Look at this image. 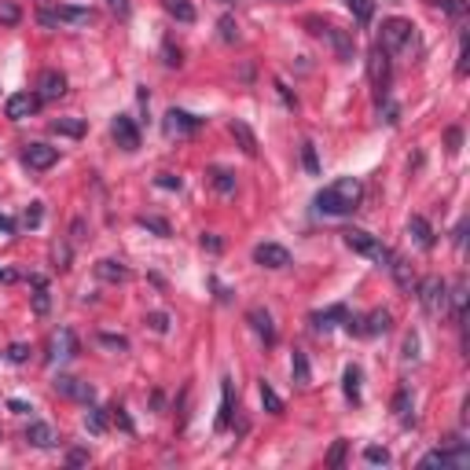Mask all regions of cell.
Returning a JSON list of instances; mask_svg holds the SVG:
<instances>
[{"mask_svg":"<svg viewBox=\"0 0 470 470\" xmlns=\"http://www.w3.org/2000/svg\"><path fill=\"white\" fill-rule=\"evenodd\" d=\"M360 199H364V184L357 177H342L316 195V210L327 217H349L352 210H360Z\"/></svg>","mask_w":470,"mask_h":470,"instance_id":"cell-1","label":"cell"},{"mask_svg":"<svg viewBox=\"0 0 470 470\" xmlns=\"http://www.w3.org/2000/svg\"><path fill=\"white\" fill-rule=\"evenodd\" d=\"M305 30L316 33V37H323V41L331 44V51H334L338 63H352V59H357V41H352V33L342 30V26H331V22H323V19H316V15H309V19H305Z\"/></svg>","mask_w":470,"mask_h":470,"instance_id":"cell-2","label":"cell"},{"mask_svg":"<svg viewBox=\"0 0 470 470\" xmlns=\"http://www.w3.org/2000/svg\"><path fill=\"white\" fill-rule=\"evenodd\" d=\"M415 294H419L426 316H445L448 312V283L441 276H426L423 283H415Z\"/></svg>","mask_w":470,"mask_h":470,"instance_id":"cell-3","label":"cell"},{"mask_svg":"<svg viewBox=\"0 0 470 470\" xmlns=\"http://www.w3.org/2000/svg\"><path fill=\"white\" fill-rule=\"evenodd\" d=\"M96 19L92 8H74V4H56V8H41L37 22L41 26H88Z\"/></svg>","mask_w":470,"mask_h":470,"instance_id":"cell-4","label":"cell"},{"mask_svg":"<svg viewBox=\"0 0 470 470\" xmlns=\"http://www.w3.org/2000/svg\"><path fill=\"white\" fill-rule=\"evenodd\" d=\"M423 470L430 467H455V470H467L470 467V448H467V441L460 437H452V448H434V452H426L423 460H419Z\"/></svg>","mask_w":470,"mask_h":470,"instance_id":"cell-5","label":"cell"},{"mask_svg":"<svg viewBox=\"0 0 470 470\" xmlns=\"http://www.w3.org/2000/svg\"><path fill=\"white\" fill-rule=\"evenodd\" d=\"M412 37H415V26L408 19H382V37H378V44H382L389 56H397V51H404L412 44Z\"/></svg>","mask_w":470,"mask_h":470,"instance_id":"cell-6","label":"cell"},{"mask_svg":"<svg viewBox=\"0 0 470 470\" xmlns=\"http://www.w3.org/2000/svg\"><path fill=\"white\" fill-rule=\"evenodd\" d=\"M346 246H349V250H357V254H364V257H371L375 265H389V257H394L371 232H364V228H349L346 232Z\"/></svg>","mask_w":470,"mask_h":470,"instance_id":"cell-7","label":"cell"},{"mask_svg":"<svg viewBox=\"0 0 470 470\" xmlns=\"http://www.w3.org/2000/svg\"><path fill=\"white\" fill-rule=\"evenodd\" d=\"M368 77H371V85L378 88V103H382L386 92H389V51L382 44H375L371 56H368Z\"/></svg>","mask_w":470,"mask_h":470,"instance_id":"cell-8","label":"cell"},{"mask_svg":"<svg viewBox=\"0 0 470 470\" xmlns=\"http://www.w3.org/2000/svg\"><path fill=\"white\" fill-rule=\"evenodd\" d=\"M162 129H165V136H195L202 129V118H195L188 111H180V107H169L165 118H162Z\"/></svg>","mask_w":470,"mask_h":470,"instance_id":"cell-9","label":"cell"},{"mask_svg":"<svg viewBox=\"0 0 470 470\" xmlns=\"http://www.w3.org/2000/svg\"><path fill=\"white\" fill-rule=\"evenodd\" d=\"M77 352H81V346H77V334L70 327H59L56 334H51V342H48V364H56V360H74Z\"/></svg>","mask_w":470,"mask_h":470,"instance_id":"cell-10","label":"cell"},{"mask_svg":"<svg viewBox=\"0 0 470 470\" xmlns=\"http://www.w3.org/2000/svg\"><path fill=\"white\" fill-rule=\"evenodd\" d=\"M41 96L37 92H15V96H8L4 103V114L11 118V122H26V118H33L37 111H41Z\"/></svg>","mask_w":470,"mask_h":470,"instance_id":"cell-11","label":"cell"},{"mask_svg":"<svg viewBox=\"0 0 470 470\" xmlns=\"http://www.w3.org/2000/svg\"><path fill=\"white\" fill-rule=\"evenodd\" d=\"M111 136H114V143H118L122 151H136V147H140V129H136V122H133L129 114H114Z\"/></svg>","mask_w":470,"mask_h":470,"instance_id":"cell-12","label":"cell"},{"mask_svg":"<svg viewBox=\"0 0 470 470\" xmlns=\"http://www.w3.org/2000/svg\"><path fill=\"white\" fill-rule=\"evenodd\" d=\"M22 162L30 169H37V173H44V169H51L59 162V151L48 147V143H26V147H22Z\"/></svg>","mask_w":470,"mask_h":470,"instance_id":"cell-13","label":"cell"},{"mask_svg":"<svg viewBox=\"0 0 470 470\" xmlns=\"http://www.w3.org/2000/svg\"><path fill=\"white\" fill-rule=\"evenodd\" d=\"M254 261L261 268H286L291 265V250L279 243H257L254 246Z\"/></svg>","mask_w":470,"mask_h":470,"instance_id":"cell-14","label":"cell"},{"mask_svg":"<svg viewBox=\"0 0 470 470\" xmlns=\"http://www.w3.org/2000/svg\"><path fill=\"white\" fill-rule=\"evenodd\" d=\"M37 96H41V99L67 96V77H63L59 70H44L41 77H37Z\"/></svg>","mask_w":470,"mask_h":470,"instance_id":"cell-15","label":"cell"},{"mask_svg":"<svg viewBox=\"0 0 470 470\" xmlns=\"http://www.w3.org/2000/svg\"><path fill=\"white\" fill-rule=\"evenodd\" d=\"M26 441H30L33 448H56V445H59V434H56V430H51L48 423L33 419L30 426H26Z\"/></svg>","mask_w":470,"mask_h":470,"instance_id":"cell-16","label":"cell"},{"mask_svg":"<svg viewBox=\"0 0 470 470\" xmlns=\"http://www.w3.org/2000/svg\"><path fill=\"white\" fill-rule=\"evenodd\" d=\"M246 320H250V327L265 338V346H276V323H272V316H268V309H250L246 312Z\"/></svg>","mask_w":470,"mask_h":470,"instance_id":"cell-17","label":"cell"},{"mask_svg":"<svg viewBox=\"0 0 470 470\" xmlns=\"http://www.w3.org/2000/svg\"><path fill=\"white\" fill-rule=\"evenodd\" d=\"M408 232H412V239L423 246V250H434V243H437V235H434V228H430V220L426 217H419V213H412L408 217Z\"/></svg>","mask_w":470,"mask_h":470,"instance_id":"cell-18","label":"cell"},{"mask_svg":"<svg viewBox=\"0 0 470 470\" xmlns=\"http://www.w3.org/2000/svg\"><path fill=\"white\" fill-rule=\"evenodd\" d=\"M386 268L394 272V279H397V286H400V291L412 298V294H415V276H412V265H408V261L394 254V257H389V265H386Z\"/></svg>","mask_w":470,"mask_h":470,"instance_id":"cell-19","label":"cell"},{"mask_svg":"<svg viewBox=\"0 0 470 470\" xmlns=\"http://www.w3.org/2000/svg\"><path fill=\"white\" fill-rule=\"evenodd\" d=\"M228 129H232L235 143L243 147V154H250V159H254V154H257V136H254V129L246 125L243 118H232V125H228Z\"/></svg>","mask_w":470,"mask_h":470,"instance_id":"cell-20","label":"cell"},{"mask_svg":"<svg viewBox=\"0 0 470 470\" xmlns=\"http://www.w3.org/2000/svg\"><path fill=\"white\" fill-rule=\"evenodd\" d=\"M346 305H331V309H323V312H312V316H309V323H312V327H316V331H323V334H327L331 327H334V323H342L346 320Z\"/></svg>","mask_w":470,"mask_h":470,"instance_id":"cell-21","label":"cell"},{"mask_svg":"<svg viewBox=\"0 0 470 470\" xmlns=\"http://www.w3.org/2000/svg\"><path fill=\"white\" fill-rule=\"evenodd\" d=\"M96 276L103 283H125L129 279V268L122 265V261H114V257H103V261H96Z\"/></svg>","mask_w":470,"mask_h":470,"instance_id":"cell-22","label":"cell"},{"mask_svg":"<svg viewBox=\"0 0 470 470\" xmlns=\"http://www.w3.org/2000/svg\"><path fill=\"white\" fill-rule=\"evenodd\" d=\"M232 378H220V415H217V434H225V430L232 426Z\"/></svg>","mask_w":470,"mask_h":470,"instance_id":"cell-23","label":"cell"},{"mask_svg":"<svg viewBox=\"0 0 470 470\" xmlns=\"http://www.w3.org/2000/svg\"><path fill=\"white\" fill-rule=\"evenodd\" d=\"M360 368L357 364H349V368L342 371V389H346V397H349V404H360L364 397H360Z\"/></svg>","mask_w":470,"mask_h":470,"instance_id":"cell-24","label":"cell"},{"mask_svg":"<svg viewBox=\"0 0 470 470\" xmlns=\"http://www.w3.org/2000/svg\"><path fill=\"white\" fill-rule=\"evenodd\" d=\"M51 133L70 136V140H81V136H85V118H56V122H51Z\"/></svg>","mask_w":470,"mask_h":470,"instance_id":"cell-25","label":"cell"},{"mask_svg":"<svg viewBox=\"0 0 470 470\" xmlns=\"http://www.w3.org/2000/svg\"><path fill=\"white\" fill-rule=\"evenodd\" d=\"M448 302H452L455 323H463V320H467V279H455V286L448 291Z\"/></svg>","mask_w":470,"mask_h":470,"instance_id":"cell-26","label":"cell"},{"mask_svg":"<svg viewBox=\"0 0 470 470\" xmlns=\"http://www.w3.org/2000/svg\"><path fill=\"white\" fill-rule=\"evenodd\" d=\"M394 327V316H389V309H375L371 316H364V331L368 334H386Z\"/></svg>","mask_w":470,"mask_h":470,"instance_id":"cell-27","label":"cell"},{"mask_svg":"<svg viewBox=\"0 0 470 470\" xmlns=\"http://www.w3.org/2000/svg\"><path fill=\"white\" fill-rule=\"evenodd\" d=\"M30 283H33V312H37V316H48V309H51V298H48L44 276H30Z\"/></svg>","mask_w":470,"mask_h":470,"instance_id":"cell-28","label":"cell"},{"mask_svg":"<svg viewBox=\"0 0 470 470\" xmlns=\"http://www.w3.org/2000/svg\"><path fill=\"white\" fill-rule=\"evenodd\" d=\"M162 8H165L177 22H184V26L195 22V4H191V0H162Z\"/></svg>","mask_w":470,"mask_h":470,"instance_id":"cell-29","label":"cell"},{"mask_svg":"<svg viewBox=\"0 0 470 470\" xmlns=\"http://www.w3.org/2000/svg\"><path fill=\"white\" fill-rule=\"evenodd\" d=\"M210 184H213L220 195H235V173H232V169L213 165V169H210Z\"/></svg>","mask_w":470,"mask_h":470,"instance_id":"cell-30","label":"cell"},{"mask_svg":"<svg viewBox=\"0 0 470 470\" xmlns=\"http://www.w3.org/2000/svg\"><path fill=\"white\" fill-rule=\"evenodd\" d=\"M291 375H294V382H298V386H309L312 371H309V357H305L302 349H294V357H291Z\"/></svg>","mask_w":470,"mask_h":470,"instance_id":"cell-31","label":"cell"},{"mask_svg":"<svg viewBox=\"0 0 470 470\" xmlns=\"http://www.w3.org/2000/svg\"><path fill=\"white\" fill-rule=\"evenodd\" d=\"M85 430L88 434H107V415H103V408H96V404H88V412H85Z\"/></svg>","mask_w":470,"mask_h":470,"instance_id":"cell-32","label":"cell"},{"mask_svg":"<svg viewBox=\"0 0 470 470\" xmlns=\"http://www.w3.org/2000/svg\"><path fill=\"white\" fill-rule=\"evenodd\" d=\"M389 408H394L404 423H412V389H408V386H400L397 394H394V404H389Z\"/></svg>","mask_w":470,"mask_h":470,"instance_id":"cell-33","label":"cell"},{"mask_svg":"<svg viewBox=\"0 0 470 470\" xmlns=\"http://www.w3.org/2000/svg\"><path fill=\"white\" fill-rule=\"evenodd\" d=\"M346 8L352 11V19H357L360 26H368L371 15H375V0H346Z\"/></svg>","mask_w":470,"mask_h":470,"instance_id":"cell-34","label":"cell"},{"mask_svg":"<svg viewBox=\"0 0 470 470\" xmlns=\"http://www.w3.org/2000/svg\"><path fill=\"white\" fill-rule=\"evenodd\" d=\"M261 404H265V412H272V415H283V397L272 389L265 378H261Z\"/></svg>","mask_w":470,"mask_h":470,"instance_id":"cell-35","label":"cell"},{"mask_svg":"<svg viewBox=\"0 0 470 470\" xmlns=\"http://www.w3.org/2000/svg\"><path fill=\"white\" fill-rule=\"evenodd\" d=\"M302 165H305L309 177H320V159H316V143H312V140L302 143Z\"/></svg>","mask_w":470,"mask_h":470,"instance_id":"cell-36","label":"cell"},{"mask_svg":"<svg viewBox=\"0 0 470 470\" xmlns=\"http://www.w3.org/2000/svg\"><path fill=\"white\" fill-rule=\"evenodd\" d=\"M96 342H99L103 349H114V352H129V338H125V334H107V331H103V334H96Z\"/></svg>","mask_w":470,"mask_h":470,"instance_id":"cell-37","label":"cell"},{"mask_svg":"<svg viewBox=\"0 0 470 470\" xmlns=\"http://www.w3.org/2000/svg\"><path fill=\"white\" fill-rule=\"evenodd\" d=\"M41 220H44V202H30L26 213H22V225L33 232V228H41Z\"/></svg>","mask_w":470,"mask_h":470,"instance_id":"cell-38","label":"cell"},{"mask_svg":"<svg viewBox=\"0 0 470 470\" xmlns=\"http://www.w3.org/2000/svg\"><path fill=\"white\" fill-rule=\"evenodd\" d=\"M217 30H220V41H228V44L239 41V26H235V19H232V15H220Z\"/></svg>","mask_w":470,"mask_h":470,"instance_id":"cell-39","label":"cell"},{"mask_svg":"<svg viewBox=\"0 0 470 470\" xmlns=\"http://www.w3.org/2000/svg\"><path fill=\"white\" fill-rule=\"evenodd\" d=\"M346 452H349V441H346V437H338L334 445H331V452H327V467H334V470H338V467L346 463Z\"/></svg>","mask_w":470,"mask_h":470,"instance_id":"cell-40","label":"cell"},{"mask_svg":"<svg viewBox=\"0 0 470 470\" xmlns=\"http://www.w3.org/2000/svg\"><path fill=\"white\" fill-rule=\"evenodd\" d=\"M77 378L74 375H56V394H63V397H77Z\"/></svg>","mask_w":470,"mask_h":470,"instance_id":"cell-41","label":"cell"},{"mask_svg":"<svg viewBox=\"0 0 470 470\" xmlns=\"http://www.w3.org/2000/svg\"><path fill=\"white\" fill-rule=\"evenodd\" d=\"M154 188H162V191H180V188H184V180H180L177 173H159V177H154Z\"/></svg>","mask_w":470,"mask_h":470,"instance_id":"cell-42","label":"cell"},{"mask_svg":"<svg viewBox=\"0 0 470 470\" xmlns=\"http://www.w3.org/2000/svg\"><path fill=\"white\" fill-rule=\"evenodd\" d=\"M140 228H147V232H154V235H169V220H162V217H140Z\"/></svg>","mask_w":470,"mask_h":470,"instance_id":"cell-43","label":"cell"},{"mask_svg":"<svg viewBox=\"0 0 470 470\" xmlns=\"http://www.w3.org/2000/svg\"><path fill=\"white\" fill-rule=\"evenodd\" d=\"M162 63H165V67H180V63H184V56H180V48L173 41L162 44Z\"/></svg>","mask_w":470,"mask_h":470,"instance_id":"cell-44","label":"cell"},{"mask_svg":"<svg viewBox=\"0 0 470 470\" xmlns=\"http://www.w3.org/2000/svg\"><path fill=\"white\" fill-rule=\"evenodd\" d=\"M51 261H56V268H59V272H67V268H70V246H67V243H59L56 250H51Z\"/></svg>","mask_w":470,"mask_h":470,"instance_id":"cell-45","label":"cell"},{"mask_svg":"<svg viewBox=\"0 0 470 470\" xmlns=\"http://www.w3.org/2000/svg\"><path fill=\"white\" fill-rule=\"evenodd\" d=\"M147 327L154 334H165L169 331V316H165V312H147Z\"/></svg>","mask_w":470,"mask_h":470,"instance_id":"cell-46","label":"cell"},{"mask_svg":"<svg viewBox=\"0 0 470 470\" xmlns=\"http://www.w3.org/2000/svg\"><path fill=\"white\" fill-rule=\"evenodd\" d=\"M445 143H448V154H460V147H463V129L452 125L448 133H445Z\"/></svg>","mask_w":470,"mask_h":470,"instance_id":"cell-47","label":"cell"},{"mask_svg":"<svg viewBox=\"0 0 470 470\" xmlns=\"http://www.w3.org/2000/svg\"><path fill=\"white\" fill-rule=\"evenodd\" d=\"M437 4L445 8L452 19H467V0H437Z\"/></svg>","mask_w":470,"mask_h":470,"instance_id":"cell-48","label":"cell"},{"mask_svg":"<svg viewBox=\"0 0 470 470\" xmlns=\"http://www.w3.org/2000/svg\"><path fill=\"white\" fill-rule=\"evenodd\" d=\"M8 360H11V364H26V360H30V346H26V342L8 346Z\"/></svg>","mask_w":470,"mask_h":470,"instance_id":"cell-49","label":"cell"},{"mask_svg":"<svg viewBox=\"0 0 470 470\" xmlns=\"http://www.w3.org/2000/svg\"><path fill=\"white\" fill-rule=\"evenodd\" d=\"M364 460L375 463V467H378V463L386 467V463H389V452H386V448H378V445H368V448H364Z\"/></svg>","mask_w":470,"mask_h":470,"instance_id":"cell-50","label":"cell"},{"mask_svg":"<svg viewBox=\"0 0 470 470\" xmlns=\"http://www.w3.org/2000/svg\"><path fill=\"white\" fill-rule=\"evenodd\" d=\"M19 8L15 4H8V0H4V4H0V22H8V26H19Z\"/></svg>","mask_w":470,"mask_h":470,"instance_id":"cell-51","label":"cell"},{"mask_svg":"<svg viewBox=\"0 0 470 470\" xmlns=\"http://www.w3.org/2000/svg\"><path fill=\"white\" fill-rule=\"evenodd\" d=\"M404 360H419V334L404 338Z\"/></svg>","mask_w":470,"mask_h":470,"instance_id":"cell-52","label":"cell"},{"mask_svg":"<svg viewBox=\"0 0 470 470\" xmlns=\"http://www.w3.org/2000/svg\"><path fill=\"white\" fill-rule=\"evenodd\" d=\"M85 232H88V225H85V217H74V225H70V239H74V243H85V239H88V235H85Z\"/></svg>","mask_w":470,"mask_h":470,"instance_id":"cell-53","label":"cell"},{"mask_svg":"<svg viewBox=\"0 0 470 470\" xmlns=\"http://www.w3.org/2000/svg\"><path fill=\"white\" fill-rule=\"evenodd\" d=\"M202 250H210V254H220V250H225V243H220L213 232H202Z\"/></svg>","mask_w":470,"mask_h":470,"instance_id":"cell-54","label":"cell"},{"mask_svg":"<svg viewBox=\"0 0 470 470\" xmlns=\"http://www.w3.org/2000/svg\"><path fill=\"white\" fill-rule=\"evenodd\" d=\"M107 4H111V11H114L118 19H129V15H133V8H129V0H107Z\"/></svg>","mask_w":470,"mask_h":470,"instance_id":"cell-55","label":"cell"},{"mask_svg":"<svg viewBox=\"0 0 470 470\" xmlns=\"http://www.w3.org/2000/svg\"><path fill=\"white\" fill-rule=\"evenodd\" d=\"M467 59H470V48H467V37H463V44H460V63H455V74H460V77H463V74H467V67H470Z\"/></svg>","mask_w":470,"mask_h":470,"instance_id":"cell-56","label":"cell"},{"mask_svg":"<svg viewBox=\"0 0 470 470\" xmlns=\"http://www.w3.org/2000/svg\"><path fill=\"white\" fill-rule=\"evenodd\" d=\"M67 463H70V467H85V463H88V452H85V448L67 452Z\"/></svg>","mask_w":470,"mask_h":470,"instance_id":"cell-57","label":"cell"},{"mask_svg":"<svg viewBox=\"0 0 470 470\" xmlns=\"http://www.w3.org/2000/svg\"><path fill=\"white\" fill-rule=\"evenodd\" d=\"M114 423L122 426L125 434H133V419H129V415H125V408H114Z\"/></svg>","mask_w":470,"mask_h":470,"instance_id":"cell-58","label":"cell"},{"mask_svg":"<svg viewBox=\"0 0 470 470\" xmlns=\"http://www.w3.org/2000/svg\"><path fill=\"white\" fill-rule=\"evenodd\" d=\"M8 408L15 412V415H30V412H33L30 404H26V400H19V397H11V400H8Z\"/></svg>","mask_w":470,"mask_h":470,"instance_id":"cell-59","label":"cell"},{"mask_svg":"<svg viewBox=\"0 0 470 470\" xmlns=\"http://www.w3.org/2000/svg\"><path fill=\"white\" fill-rule=\"evenodd\" d=\"M467 228H470L467 220H460V225H455V235H452V239H455V246H463V243H467Z\"/></svg>","mask_w":470,"mask_h":470,"instance_id":"cell-60","label":"cell"},{"mask_svg":"<svg viewBox=\"0 0 470 470\" xmlns=\"http://www.w3.org/2000/svg\"><path fill=\"white\" fill-rule=\"evenodd\" d=\"M15 279H19L15 268H0V283H15Z\"/></svg>","mask_w":470,"mask_h":470,"instance_id":"cell-61","label":"cell"},{"mask_svg":"<svg viewBox=\"0 0 470 470\" xmlns=\"http://www.w3.org/2000/svg\"><path fill=\"white\" fill-rule=\"evenodd\" d=\"M0 232H4V235H15V225H11L4 213H0Z\"/></svg>","mask_w":470,"mask_h":470,"instance_id":"cell-62","label":"cell"},{"mask_svg":"<svg viewBox=\"0 0 470 470\" xmlns=\"http://www.w3.org/2000/svg\"><path fill=\"white\" fill-rule=\"evenodd\" d=\"M225 4H228V0H225Z\"/></svg>","mask_w":470,"mask_h":470,"instance_id":"cell-63","label":"cell"},{"mask_svg":"<svg viewBox=\"0 0 470 470\" xmlns=\"http://www.w3.org/2000/svg\"><path fill=\"white\" fill-rule=\"evenodd\" d=\"M0 437H4V434H0Z\"/></svg>","mask_w":470,"mask_h":470,"instance_id":"cell-64","label":"cell"}]
</instances>
